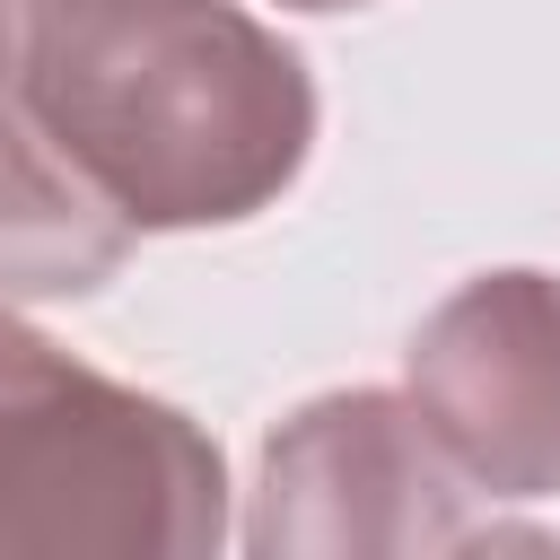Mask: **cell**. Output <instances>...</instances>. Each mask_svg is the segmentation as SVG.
Here are the masks:
<instances>
[{
	"label": "cell",
	"mask_w": 560,
	"mask_h": 560,
	"mask_svg": "<svg viewBox=\"0 0 560 560\" xmlns=\"http://www.w3.org/2000/svg\"><path fill=\"white\" fill-rule=\"evenodd\" d=\"M9 88L131 228H236L315 149L306 61L236 0H18Z\"/></svg>",
	"instance_id": "1"
},
{
	"label": "cell",
	"mask_w": 560,
	"mask_h": 560,
	"mask_svg": "<svg viewBox=\"0 0 560 560\" xmlns=\"http://www.w3.org/2000/svg\"><path fill=\"white\" fill-rule=\"evenodd\" d=\"M228 542V464L210 429L0 306V560L114 551L192 560Z\"/></svg>",
	"instance_id": "2"
},
{
	"label": "cell",
	"mask_w": 560,
	"mask_h": 560,
	"mask_svg": "<svg viewBox=\"0 0 560 560\" xmlns=\"http://www.w3.org/2000/svg\"><path fill=\"white\" fill-rule=\"evenodd\" d=\"M481 490L455 472L411 394L350 385L298 402L262 438V481L245 516V551L262 560H438V551H551V525H508L472 508Z\"/></svg>",
	"instance_id": "3"
},
{
	"label": "cell",
	"mask_w": 560,
	"mask_h": 560,
	"mask_svg": "<svg viewBox=\"0 0 560 560\" xmlns=\"http://www.w3.org/2000/svg\"><path fill=\"white\" fill-rule=\"evenodd\" d=\"M402 394L490 508L560 499V271H481L402 350Z\"/></svg>",
	"instance_id": "4"
},
{
	"label": "cell",
	"mask_w": 560,
	"mask_h": 560,
	"mask_svg": "<svg viewBox=\"0 0 560 560\" xmlns=\"http://www.w3.org/2000/svg\"><path fill=\"white\" fill-rule=\"evenodd\" d=\"M131 219L52 149V131L0 96V306L96 298L131 262Z\"/></svg>",
	"instance_id": "5"
},
{
	"label": "cell",
	"mask_w": 560,
	"mask_h": 560,
	"mask_svg": "<svg viewBox=\"0 0 560 560\" xmlns=\"http://www.w3.org/2000/svg\"><path fill=\"white\" fill-rule=\"evenodd\" d=\"M18 79V0H0V96Z\"/></svg>",
	"instance_id": "6"
},
{
	"label": "cell",
	"mask_w": 560,
	"mask_h": 560,
	"mask_svg": "<svg viewBox=\"0 0 560 560\" xmlns=\"http://www.w3.org/2000/svg\"><path fill=\"white\" fill-rule=\"evenodd\" d=\"M280 9H306V18H341V9H376V0H280Z\"/></svg>",
	"instance_id": "7"
}]
</instances>
